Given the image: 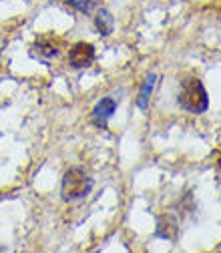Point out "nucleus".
Instances as JSON below:
<instances>
[{
    "instance_id": "f257e3e1",
    "label": "nucleus",
    "mask_w": 221,
    "mask_h": 253,
    "mask_svg": "<svg viewBox=\"0 0 221 253\" xmlns=\"http://www.w3.org/2000/svg\"><path fill=\"white\" fill-rule=\"evenodd\" d=\"M90 189H92L90 175L81 167H73L65 173V177H62L60 195L65 201H79L90 193Z\"/></svg>"
},
{
    "instance_id": "f03ea898",
    "label": "nucleus",
    "mask_w": 221,
    "mask_h": 253,
    "mask_svg": "<svg viewBox=\"0 0 221 253\" xmlns=\"http://www.w3.org/2000/svg\"><path fill=\"white\" fill-rule=\"evenodd\" d=\"M179 105L189 113H203L209 107L207 90L199 79H189L183 83L179 92Z\"/></svg>"
},
{
    "instance_id": "7ed1b4c3",
    "label": "nucleus",
    "mask_w": 221,
    "mask_h": 253,
    "mask_svg": "<svg viewBox=\"0 0 221 253\" xmlns=\"http://www.w3.org/2000/svg\"><path fill=\"white\" fill-rule=\"evenodd\" d=\"M94 60V46L90 42H77L69 52V62L75 69H87Z\"/></svg>"
},
{
    "instance_id": "20e7f679",
    "label": "nucleus",
    "mask_w": 221,
    "mask_h": 253,
    "mask_svg": "<svg viewBox=\"0 0 221 253\" xmlns=\"http://www.w3.org/2000/svg\"><path fill=\"white\" fill-rule=\"evenodd\" d=\"M115 109H117V103H115L113 99H103V101H99L97 107L92 109V115H90L92 123L97 125L99 129H105L107 123H109V119H111V115L115 113Z\"/></svg>"
},
{
    "instance_id": "39448f33",
    "label": "nucleus",
    "mask_w": 221,
    "mask_h": 253,
    "mask_svg": "<svg viewBox=\"0 0 221 253\" xmlns=\"http://www.w3.org/2000/svg\"><path fill=\"white\" fill-rule=\"evenodd\" d=\"M177 221L167 215V217H161L159 223H157V237H163V239H175L177 237Z\"/></svg>"
},
{
    "instance_id": "423d86ee",
    "label": "nucleus",
    "mask_w": 221,
    "mask_h": 253,
    "mask_svg": "<svg viewBox=\"0 0 221 253\" xmlns=\"http://www.w3.org/2000/svg\"><path fill=\"white\" fill-rule=\"evenodd\" d=\"M94 26H97V30L103 37H107V35L113 33V28H115V18L111 16L109 10H99L97 18H94Z\"/></svg>"
},
{
    "instance_id": "0eeeda50",
    "label": "nucleus",
    "mask_w": 221,
    "mask_h": 253,
    "mask_svg": "<svg viewBox=\"0 0 221 253\" xmlns=\"http://www.w3.org/2000/svg\"><path fill=\"white\" fill-rule=\"evenodd\" d=\"M155 81H157L155 75H149V77L145 79V83H143V86H141V92H139V97H137V107H139V109H147L149 99H151V92H153V88H155Z\"/></svg>"
},
{
    "instance_id": "6e6552de",
    "label": "nucleus",
    "mask_w": 221,
    "mask_h": 253,
    "mask_svg": "<svg viewBox=\"0 0 221 253\" xmlns=\"http://www.w3.org/2000/svg\"><path fill=\"white\" fill-rule=\"evenodd\" d=\"M35 54L41 56V58H52V56L58 54V50H56V44H54V42L43 39V41H37V44H35Z\"/></svg>"
},
{
    "instance_id": "1a4fd4ad",
    "label": "nucleus",
    "mask_w": 221,
    "mask_h": 253,
    "mask_svg": "<svg viewBox=\"0 0 221 253\" xmlns=\"http://www.w3.org/2000/svg\"><path fill=\"white\" fill-rule=\"evenodd\" d=\"M69 4L81 12H88L92 8V0H69Z\"/></svg>"
}]
</instances>
